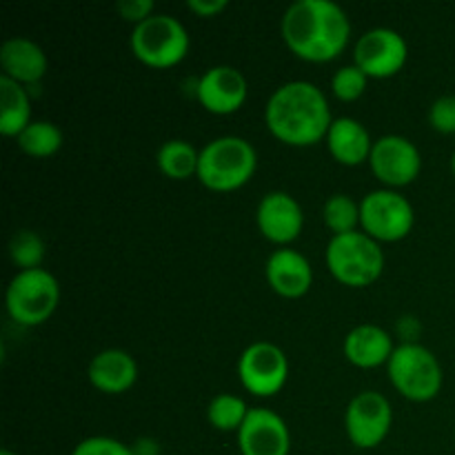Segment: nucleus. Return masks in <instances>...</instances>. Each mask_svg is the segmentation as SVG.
I'll list each match as a JSON object with an SVG mask.
<instances>
[{
	"label": "nucleus",
	"instance_id": "1",
	"mask_svg": "<svg viewBox=\"0 0 455 455\" xmlns=\"http://www.w3.org/2000/svg\"><path fill=\"white\" fill-rule=\"evenodd\" d=\"M289 52L311 65L331 62L349 47L351 22L333 0H296L280 20Z\"/></svg>",
	"mask_w": 455,
	"mask_h": 455
},
{
	"label": "nucleus",
	"instance_id": "2",
	"mask_svg": "<svg viewBox=\"0 0 455 455\" xmlns=\"http://www.w3.org/2000/svg\"><path fill=\"white\" fill-rule=\"evenodd\" d=\"M331 123L333 116L327 96L309 80H289L267 100V129L287 147L318 145L327 138Z\"/></svg>",
	"mask_w": 455,
	"mask_h": 455
},
{
	"label": "nucleus",
	"instance_id": "3",
	"mask_svg": "<svg viewBox=\"0 0 455 455\" xmlns=\"http://www.w3.org/2000/svg\"><path fill=\"white\" fill-rule=\"evenodd\" d=\"M258 169L256 147L243 136H220L200 149L198 180L213 194H231L251 182Z\"/></svg>",
	"mask_w": 455,
	"mask_h": 455
},
{
	"label": "nucleus",
	"instance_id": "4",
	"mask_svg": "<svg viewBox=\"0 0 455 455\" xmlns=\"http://www.w3.org/2000/svg\"><path fill=\"white\" fill-rule=\"evenodd\" d=\"M324 262L336 283L349 289H367L380 280L385 271V251L380 243L364 231L331 235L324 251Z\"/></svg>",
	"mask_w": 455,
	"mask_h": 455
},
{
	"label": "nucleus",
	"instance_id": "5",
	"mask_svg": "<svg viewBox=\"0 0 455 455\" xmlns=\"http://www.w3.org/2000/svg\"><path fill=\"white\" fill-rule=\"evenodd\" d=\"M391 387L409 403H431L443 391L444 373L440 360L420 342H403L387 363Z\"/></svg>",
	"mask_w": 455,
	"mask_h": 455
},
{
	"label": "nucleus",
	"instance_id": "6",
	"mask_svg": "<svg viewBox=\"0 0 455 455\" xmlns=\"http://www.w3.org/2000/svg\"><path fill=\"white\" fill-rule=\"evenodd\" d=\"M129 47L138 62L151 69H172L180 65L191 47L189 31L172 13H158L136 25L129 36Z\"/></svg>",
	"mask_w": 455,
	"mask_h": 455
},
{
	"label": "nucleus",
	"instance_id": "7",
	"mask_svg": "<svg viewBox=\"0 0 455 455\" xmlns=\"http://www.w3.org/2000/svg\"><path fill=\"white\" fill-rule=\"evenodd\" d=\"M60 305V284L47 269L16 271L7 284L4 307L9 318L20 327H40Z\"/></svg>",
	"mask_w": 455,
	"mask_h": 455
},
{
	"label": "nucleus",
	"instance_id": "8",
	"mask_svg": "<svg viewBox=\"0 0 455 455\" xmlns=\"http://www.w3.org/2000/svg\"><path fill=\"white\" fill-rule=\"evenodd\" d=\"M416 225V209L395 189H373L360 200V231L376 243H400Z\"/></svg>",
	"mask_w": 455,
	"mask_h": 455
},
{
	"label": "nucleus",
	"instance_id": "9",
	"mask_svg": "<svg viewBox=\"0 0 455 455\" xmlns=\"http://www.w3.org/2000/svg\"><path fill=\"white\" fill-rule=\"evenodd\" d=\"M238 380L256 398H274L289 380L287 354L274 342H251L238 358Z\"/></svg>",
	"mask_w": 455,
	"mask_h": 455
},
{
	"label": "nucleus",
	"instance_id": "10",
	"mask_svg": "<svg viewBox=\"0 0 455 455\" xmlns=\"http://www.w3.org/2000/svg\"><path fill=\"white\" fill-rule=\"evenodd\" d=\"M367 164L373 178L385 189L398 191L418 180L422 172V156L416 142L409 140L407 136L387 133L376 138Z\"/></svg>",
	"mask_w": 455,
	"mask_h": 455
},
{
	"label": "nucleus",
	"instance_id": "11",
	"mask_svg": "<svg viewBox=\"0 0 455 455\" xmlns=\"http://www.w3.org/2000/svg\"><path fill=\"white\" fill-rule=\"evenodd\" d=\"M394 427V409L380 391H360L349 400L345 411V431L355 449L380 447Z\"/></svg>",
	"mask_w": 455,
	"mask_h": 455
},
{
	"label": "nucleus",
	"instance_id": "12",
	"mask_svg": "<svg viewBox=\"0 0 455 455\" xmlns=\"http://www.w3.org/2000/svg\"><path fill=\"white\" fill-rule=\"evenodd\" d=\"M407 60V40L391 27H373L355 40L354 65L360 67L369 80L394 78L404 69Z\"/></svg>",
	"mask_w": 455,
	"mask_h": 455
},
{
	"label": "nucleus",
	"instance_id": "13",
	"mask_svg": "<svg viewBox=\"0 0 455 455\" xmlns=\"http://www.w3.org/2000/svg\"><path fill=\"white\" fill-rule=\"evenodd\" d=\"M256 225L262 238L283 249L300 238L305 229V212L291 194L275 189L262 196L258 203Z\"/></svg>",
	"mask_w": 455,
	"mask_h": 455
},
{
	"label": "nucleus",
	"instance_id": "14",
	"mask_svg": "<svg viewBox=\"0 0 455 455\" xmlns=\"http://www.w3.org/2000/svg\"><path fill=\"white\" fill-rule=\"evenodd\" d=\"M196 98L209 114L231 116L247 102L249 83L243 71L231 65L209 67L196 83Z\"/></svg>",
	"mask_w": 455,
	"mask_h": 455
},
{
	"label": "nucleus",
	"instance_id": "15",
	"mask_svg": "<svg viewBox=\"0 0 455 455\" xmlns=\"http://www.w3.org/2000/svg\"><path fill=\"white\" fill-rule=\"evenodd\" d=\"M240 455H289L291 434L283 416L267 407H251L238 434Z\"/></svg>",
	"mask_w": 455,
	"mask_h": 455
},
{
	"label": "nucleus",
	"instance_id": "16",
	"mask_svg": "<svg viewBox=\"0 0 455 455\" xmlns=\"http://www.w3.org/2000/svg\"><path fill=\"white\" fill-rule=\"evenodd\" d=\"M267 284L275 296L284 300H298L307 296L314 284V269L309 258L291 247L275 249L265 262Z\"/></svg>",
	"mask_w": 455,
	"mask_h": 455
},
{
	"label": "nucleus",
	"instance_id": "17",
	"mask_svg": "<svg viewBox=\"0 0 455 455\" xmlns=\"http://www.w3.org/2000/svg\"><path fill=\"white\" fill-rule=\"evenodd\" d=\"M0 69L4 78L29 89L47 74V53L36 40L27 36H13L0 44Z\"/></svg>",
	"mask_w": 455,
	"mask_h": 455
},
{
	"label": "nucleus",
	"instance_id": "18",
	"mask_svg": "<svg viewBox=\"0 0 455 455\" xmlns=\"http://www.w3.org/2000/svg\"><path fill=\"white\" fill-rule=\"evenodd\" d=\"M89 385L105 395H123L136 385L138 363L124 349H102L87 367Z\"/></svg>",
	"mask_w": 455,
	"mask_h": 455
},
{
	"label": "nucleus",
	"instance_id": "19",
	"mask_svg": "<svg viewBox=\"0 0 455 455\" xmlns=\"http://www.w3.org/2000/svg\"><path fill=\"white\" fill-rule=\"evenodd\" d=\"M324 142H327L329 156L338 164H342V167H360V164L369 163V156H371L376 140L360 120L351 118V116H340V118H333Z\"/></svg>",
	"mask_w": 455,
	"mask_h": 455
},
{
	"label": "nucleus",
	"instance_id": "20",
	"mask_svg": "<svg viewBox=\"0 0 455 455\" xmlns=\"http://www.w3.org/2000/svg\"><path fill=\"white\" fill-rule=\"evenodd\" d=\"M342 351H345L347 363L354 367L378 369L382 364L387 367L395 345L387 329L378 327V324H358L345 336Z\"/></svg>",
	"mask_w": 455,
	"mask_h": 455
},
{
	"label": "nucleus",
	"instance_id": "21",
	"mask_svg": "<svg viewBox=\"0 0 455 455\" xmlns=\"http://www.w3.org/2000/svg\"><path fill=\"white\" fill-rule=\"evenodd\" d=\"M31 120L29 89L0 76V133L4 138H18Z\"/></svg>",
	"mask_w": 455,
	"mask_h": 455
},
{
	"label": "nucleus",
	"instance_id": "22",
	"mask_svg": "<svg viewBox=\"0 0 455 455\" xmlns=\"http://www.w3.org/2000/svg\"><path fill=\"white\" fill-rule=\"evenodd\" d=\"M198 163L200 149H196L189 140H182V138H172V140L163 142L156 154V164L169 180H189V178L198 176Z\"/></svg>",
	"mask_w": 455,
	"mask_h": 455
},
{
	"label": "nucleus",
	"instance_id": "23",
	"mask_svg": "<svg viewBox=\"0 0 455 455\" xmlns=\"http://www.w3.org/2000/svg\"><path fill=\"white\" fill-rule=\"evenodd\" d=\"M16 140L22 154L36 160H44L60 151L65 138H62L60 127L52 120H31L29 127Z\"/></svg>",
	"mask_w": 455,
	"mask_h": 455
},
{
	"label": "nucleus",
	"instance_id": "24",
	"mask_svg": "<svg viewBox=\"0 0 455 455\" xmlns=\"http://www.w3.org/2000/svg\"><path fill=\"white\" fill-rule=\"evenodd\" d=\"M251 407L240 395L218 394L207 407V422L222 434H238Z\"/></svg>",
	"mask_w": 455,
	"mask_h": 455
},
{
	"label": "nucleus",
	"instance_id": "25",
	"mask_svg": "<svg viewBox=\"0 0 455 455\" xmlns=\"http://www.w3.org/2000/svg\"><path fill=\"white\" fill-rule=\"evenodd\" d=\"M324 227L331 235H345L360 231V203L349 194H333L324 200Z\"/></svg>",
	"mask_w": 455,
	"mask_h": 455
},
{
	"label": "nucleus",
	"instance_id": "26",
	"mask_svg": "<svg viewBox=\"0 0 455 455\" xmlns=\"http://www.w3.org/2000/svg\"><path fill=\"white\" fill-rule=\"evenodd\" d=\"M44 251H47L44 240L31 229L16 231L9 240V258H12L13 267L18 271L40 269L44 260Z\"/></svg>",
	"mask_w": 455,
	"mask_h": 455
},
{
	"label": "nucleus",
	"instance_id": "27",
	"mask_svg": "<svg viewBox=\"0 0 455 455\" xmlns=\"http://www.w3.org/2000/svg\"><path fill=\"white\" fill-rule=\"evenodd\" d=\"M369 87V76L360 67L345 65L331 76V93L340 102H355L364 96Z\"/></svg>",
	"mask_w": 455,
	"mask_h": 455
},
{
	"label": "nucleus",
	"instance_id": "28",
	"mask_svg": "<svg viewBox=\"0 0 455 455\" xmlns=\"http://www.w3.org/2000/svg\"><path fill=\"white\" fill-rule=\"evenodd\" d=\"M71 455H136V451L109 435H92L80 440Z\"/></svg>",
	"mask_w": 455,
	"mask_h": 455
},
{
	"label": "nucleus",
	"instance_id": "29",
	"mask_svg": "<svg viewBox=\"0 0 455 455\" xmlns=\"http://www.w3.org/2000/svg\"><path fill=\"white\" fill-rule=\"evenodd\" d=\"M429 124L443 136L455 133V96H440L429 107Z\"/></svg>",
	"mask_w": 455,
	"mask_h": 455
},
{
	"label": "nucleus",
	"instance_id": "30",
	"mask_svg": "<svg viewBox=\"0 0 455 455\" xmlns=\"http://www.w3.org/2000/svg\"><path fill=\"white\" fill-rule=\"evenodd\" d=\"M118 16L123 20L132 22L133 27L145 22L147 18H151L156 13L154 0H120L118 3Z\"/></svg>",
	"mask_w": 455,
	"mask_h": 455
},
{
	"label": "nucleus",
	"instance_id": "31",
	"mask_svg": "<svg viewBox=\"0 0 455 455\" xmlns=\"http://www.w3.org/2000/svg\"><path fill=\"white\" fill-rule=\"evenodd\" d=\"M227 7H229L227 0H189L187 3V9L198 18H218L222 12H227Z\"/></svg>",
	"mask_w": 455,
	"mask_h": 455
},
{
	"label": "nucleus",
	"instance_id": "32",
	"mask_svg": "<svg viewBox=\"0 0 455 455\" xmlns=\"http://www.w3.org/2000/svg\"><path fill=\"white\" fill-rule=\"evenodd\" d=\"M398 333L400 338H404V342H416L420 336V323L413 315H404L398 323Z\"/></svg>",
	"mask_w": 455,
	"mask_h": 455
},
{
	"label": "nucleus",
	"instance_id": "33",
	"mask_svg": "<svg viewBox=\"0 0 455 455\" xmlns=\"http://www.w3.org/2000/svg\"><path fill=\"white\" fill-rule=\"evenodd\" d=\"M0 455H18V453H13L12 449H3V451H0Z\"/></svg>",
	"mask_w": 455,
	"mask_h": 455
},
{
	"label": "nucleus",
	"instance_id": "34",
	"mask_svg": "<svg viewBox=\"0 0 455 455\" xmlns=\"http://www.w3.org/2000/svg\"><path fill=\"white\" fill-rule=\"evenodd\" d=\"M451 173H453V178H455V151H453V156H451Z\"/></svg>",
	"mask_w": 455,
	"mask_h": 455
}]
</instances>
